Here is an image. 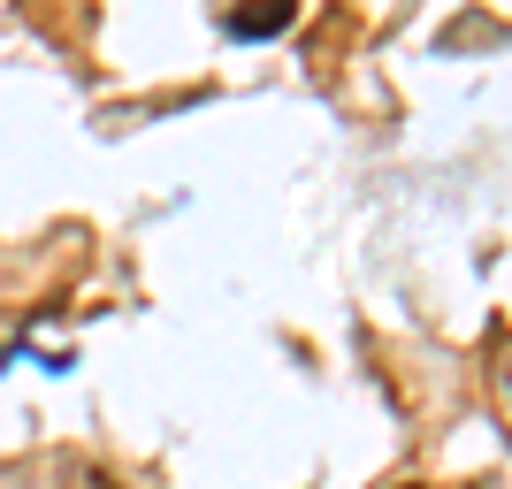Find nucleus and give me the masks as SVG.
<instances>
[{
    "label": "nucleus",
    "mask_w": 512,
    "mask_h": 489,
    "mask_svg": "<svg viewBox=\"0 0 512 489\" xmlns=\"http://www.w3.org/2000/svg\"><path fill=\"white\" fill-rule=\"evenodd\" d=\"M299 23V0H253V8H222V31L230 39H283Z\"/></svg>",
    "instance_id": "f257e3e1"
},
{
    "label": "nucleus",
    "mask_w": 512,
    "mask_h": 489,
    "mask_svg": "<svg viewBox=\"0 0 512 489\" xmlns=\"http://www.w3.org/2000/svg\"><path fill=\"white\" fill-rule=\"evenodd\" d=\"M54 489H123V482H115L107 467H92V459H69V467L54 474Z\"/></svg>",
    "instance_id": "f03ea898"
},
{
    "label": "nucleus",
    "mask_w": 512,
    "mask_h": 489,
    "mask_svg": "<svg viewBox=\"0 0 512 489\" xmlns=\"http://www.w3.org/2000/svg\"><path fill=\"white\" fill-rule=\"evenodd\" d=\"M390 489H428V482H390Z\"/></svg>",
    "instance_id": "7ed1b4c3"
},
{
    "label": "nucleus",
    "mask_w": 512,
    "mask_h": 489,
    "mask_svg": "<svg viewBox=\"0 0 512 489\" xmlns=\"http://www.w3.org/2000/svg\"><path fill=\"white\" fill-rule=\"evenodd\" d=\"M474 489H482V482H474Z\"/></svg>",
    "instance_id": "20e7f679"
}]
</instances>
